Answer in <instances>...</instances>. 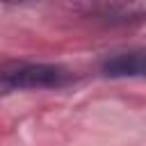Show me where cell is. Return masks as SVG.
Segmentation results:
<instances>
[{
    "mask_svg": "<svg viewBox=\"0 0 146 146\" xmlns=\"http://www.w3.org/2000/svg\"><path fill=\"white\" fill-rule=\"evenodd\" d=\"M73 80V75L57 66L43 62H5L0 64V96L14 91H36V89H62Z\"/></svg>",
    "mask_w": 146,
    "mask_h": 146,
    "instance_id": "6da1fadb",
    "label": "cell"
},
{
    "mask_svg": "<svg viewBox=\"0 0 146 146\" xmlns=\"http://www.w3.org/2000/svg\"><path fill=\"white\" fill-rule=\"evenodd\" d=\"M100 73L105 78L114 80H135V78H146V48H130L123 52L107 55L100 64Z\"/></svg>",
    "mask_w": 146,
    "mask_h": 146,
    "instance_id": "7a4b0ae2",
    "label": "cell"
}]
</instances>
